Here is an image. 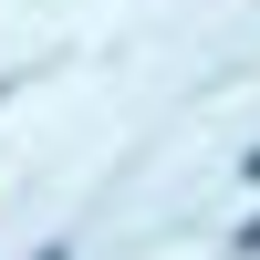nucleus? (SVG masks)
<instances>
[{"label":"nucleus","mask_w":260,"mask_h":260,"mask_svg":"<svg viewBox=\"0 0 260 260\" xmlns=\"http://www.w3.org/2000/svg\"><path fill=\"white\" fill-rule=\"evenodd\" d=\"M31 260H73V250H31Z\"/></svg>","instance_id":"f257e3e1"},{"label":"nucleus","mask_w":260,"mask_h":260,"mask_svg":"<svg viewBox=\"0 0 260 260\" xmlns=\"http://www.w3.org/2000/svg\"><path fill=\"white\" fill-rule=\"evenodd\" d=\"M0 94H11V83H0Z\"/></svg>","instance_id":"f03ea898"}]
</instances>
